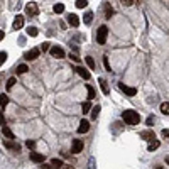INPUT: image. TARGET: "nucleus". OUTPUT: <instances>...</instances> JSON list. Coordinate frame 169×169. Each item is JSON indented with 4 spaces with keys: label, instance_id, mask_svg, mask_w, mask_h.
I'll use <instances>...</instances> for the list:
<instances>
[{
    "label": "nucleus",
    "instance_id": "obj_1",
    "mask_svg": "<svg viewBox=\"0 0 169 169\" xmlns=\"http://www.w3.org/2000/svg\"><path fill=\"white\" fill-rule=\"evenodd\" d=\"M122 118L127 125H139V122H140V115L134 110H125L122 113Z\"/></svg>",
    "mask_w": 169,
    "mask_h": 169
},
{
    "label": "nucleus",
    "instance_id": "obj_2",
    "mask_svg": "<svg viewBox=\"0 0 169 169\" xmlns=\"http://www.w3.org/2000/svg\"><path fill=\"white\" fill-rule=\"evenodd\" d=\"M107 36H108V29H107V26L98 27V32H96V41H98V44H105Z\"/></svg>",
    "mask_w": 169,
    "mask_h": 169
},
{
    "label": "nucleus",
    "instance_id": "obj_3",
    "mask_svg": "<svg viewBox=\"0 0 169 169\" xmlns=\"http://www.w3.org/2000/svg\"><path fill=\"white\" fill-rule=\"evenodd\" d=\"M4 147H7L9 151H12L14 154H19V152H21V145H19L17 142H14V140H9V139H7V140H4Z\"/></svg>",
    "mask_w": 169,
    "mask_h": 169
},
{
    "label": "nucleus",
    "instance_id": "obj_4",
    "mask_svg": "<svg viewBox=\"0 0 169 169\" xmlns=\"http://www.w3.org/2000/svg\"><path fill=\"white\" fill-rule=\"evenodd\" d=\"M26 14H27V15H31V17H34V15L39 14V9H37L36 2H29V4H27V5H26Z\"/></svg>",
    "mask_w": 169,
    "mask_h": 169
},
{
    "label": "nucleus",
    "instance_id": "obj_5",
    "mask_svg": "<svg viewBox=\"0 0 169 169\" xmlns=\"http://www.w3.org/2000/svg\"><path fill=\"white\" fill-rule=\"evenodd\" d=\"M49 53H51V56H53V58H58V59L64 58V51L61 48H58V46H51Z\"/></svg>",
    "mask_w": 169,
    "mask_h": 169
},
{
    "label": "nucleus",
    "instance_id": "obj_6",
    "mask_svg": "<svg viewBox=\"0 0 169 169\" xmlns=\"http://www.w3.org/2000/svg\"><path fill=\"white\" fill-rule=\"evenodd\" d=\"M39 53H41V49L34 48V49H31V51H27V53L24 54V58H26L27 61H32V59H36L37 56H39Z\"/></svg>",
    "mask_w": 169,
    "mask_h": 169
},
{
    "label": "nucleus",
    "instance_id": "obj_7",
    "mask_svg": "<svg viewBox=\"0 0 169 169\" xmlns=\"http://www.w3.org/2000/svg\"><path fill=\"white\" fill-rule=\"evenodd\" d=\"M83 151V142L79 140V139H74L73 140V147H71V152L73 154H79Z\"/></svg>",
    "mask_w": 169,
    "mask_h": 169
},
{
    "label": "nucleus",
    "instance_id": "obj_8",
    "mask_svg": "<svg viewBox=\"0 0 169 169\" xmlns=\"http://www.w3.org/2000/svg\"><path fill=\"white\" fill-rule=\"evenodd\" d=\"M88 130H90V122L88 120H81L79 122V127H78V134H86L88 132Z\"/></svg>",
    "mask_w": 169,
    "mask_h": 169
},
{
    "label": "nucleus",
    "instance_id": "obj_9",
    "mask_svg": "<svg viewBox=\"0 0 169 169\" xmlns=\"http://www.w3.org/2000/svg\"><path fill=\"white\" fill-rule=\"evenodd\" d=\"M120 90H122V91H125V95H129V96H135V95H137V90H135V88L125 86L123 83H120Z\"/></svg>",
    "mask_w": 169,
    "mask_h": 169
},
{
    "label": "nucleus",
    "instance_id": "obj_10",
    "mask_svg": "<svg viewBox=\"0 0 169 169\" xmlns=\"http://www.w3.org/2000/svg\"><path fill=\"white\" fill-rule=\"evenodd\" d=\"M140 139H144V140H149V142H151V140H154V139H156V135H154L152 130H142V132H140Z\"/></svg>",
    "mask_w": 169,
    "mask_h": 169
},
{
    "label": "nucleus",
    "instance_id": "obj_11",
    "mask_svg": "<svg viewBox=\"0 0 169 169\" xmlns=\"http://www.w3.org/2000/svg\"><path fill=\"white\" fill-rule=\"evenodd\" d=\"M12 27H14L15 31L22 29V27H24V15H17L15 21H14V24H12Z\"/></svg>",
    "mask_w": 169,
    "mask_h": 169
},
{
    "label": "nucleus",
    "instance_id": "obj_12",
    "mask_svg": "<svg viewBox=\"0 0 169 169\" xmlns=\"http://www.w3.org/2000/svg\"><path fill=\"white\" fill-rule=\"evenodd\" d=\"M68 22H69V26L71 27H78L79 26V19L76 14H69L68 15Z\"/></svg>",
    "mask_w": 169,
    "mask_h": 169
},
{
    "label": "nucleus",
    "instance_id": "obj_13",
    "mask_svg": "<svg viewBox=\"0 0 169 169\" xmlns=\"http://www.w3.org/2000/svg\"><path fill=\"white\" fill-rule=\"evenodd\" d=\"M31 161H34V162H37V164H42L44 162V156L39 154V152H31Z\"/></svg>",
    "mask_w": 169,
    "mask_h": 169
},
{
    "label": "nucleus",
    "instance_id": "obj_14",
    "mask_svg": "<svg viewBox=\"0 0 169 169\" xmlns=\"http://www.w3.org/2000/svg\"><path fill=\"white\" fill-rule=\"evenodd\" d=\"M98 83H100V88L103 91V95H108L110 93V88H108V83H107L103 78H98Z\"/></svg>",
    "mask_w": 169,
    "mask_h": 169
},
{
    "label": "nucleus",
    "instance_id": "obj_15",
    "mask_svg": "<svg viewBox=\"0 0 169 169\" xmlns=\"http://www.w3.org/2000/svg\"><path fill=\"white\" fill-rule=\"evenodd\" d=\"M2 132H4V135H5V137L9 139V140H14V139H15L14 132H12V130H10V129H9L7 125H2Z\"/></svg>",
    "mask_w": 169,
    "mask_h": 169
},
{
    "label": "nucleus",
    "instance_id": "obj_16",
    "mask_svg": "<svg viewBox=\"0 0 169 169\" xmlns=\"http://www.w3.org/2000/svg\"><path fill=\"white\" fill-rule=\"evenodd\" d=\"M76 71H78V74L81 76V78H84V79H90V78H91L90 71H86L83 66H78V68H76Z\"/></svg>",
    "mask_w": 169,
    "mask_h": 169
},
{
    "label": "nucleus",
    "instance_id": "obj_17",
    "mask_svg": "<svg viewBox=\"0 0 169 169\" xmlns=\"http://www.w3.org/2000/svg\"><path fill=\"white\" fill-rule=\"evenodd\" d=\"M51 166H54L56 169H61L63 168V161L58 159V157H54V159H51Z\"/></svg>",
    "mask_w": 169,
    "mask_h": 169
},
{
    "label": "nucleus",
    "instance_id": "obj_18",
    "mask_svg": "<svg viewBox=\"0 0 169 169\" xmlns=\"http://www.w3.org/2000/svg\"><path fill=\"white\" fill-rule=\"evenodd\" d=\"M159 145H161V144H159V140H156V139H154V140H151V142H149L147 149L151 151V152H152V151H156V149H157Z\"/></svg>",
    "mask_w": 169,
    "mask_h": 169
},
{
    "label": "nucleus",
    "instance_id": "obj_19",
    "mask_svg": "<svg viewBox=\"0 0 169 169\" xmlns=\"http://www.w3.org/2000/svg\"><path fill=\"white\" fill-rule=\"evenodd\" d=\"M86 91H88V100H93L95 98V90L91 84H86Z\"/></svg>",
    "mask_w": 169,
    "mask_h": 169
},
{
    "label": "nucleus",
    "instance_id": "obj_20",
    "mask_svg": "<svg viewBox=\"0 0 169 169\" xmlns=\"http://www.w3.org/2000/svg\"><path fill=\"white\" fill-rule=\"evenodd\" d=\"M98 113H100V105H96L91 108V120H95V118H98Z\"/></svg>",
    "mask_w": 169,
    "mask_h": 169
},
{
    "label": "nucleus",
    "instance_id": "obj_21",
    "mask_svg": "<svg viewBox=\"0 0 169 169\" xmlns=\"http://www.w3.org/2000/svg\"><path fill=\"white\" fill-rule=\"evenodd\" d=\"M81 110H83V113H88V112L91 110V103H90V100H88V101H83V105H81Z\"/></svg>",
    "mask_w": 169,
    "mask_h": 169
},
{
    "label": "nucleus",
    "instance_id": "obj_22",
    "mask_svg": "<svg viewBox=\"0 0 169 169\" xmlns=\"http://www.w3.org/2000/svg\"><path fill=\"white\" fill-rule=\"evenodd\" d=\"M161 112H162L164 115H169V101H164V103H161Z\"/></svg>",
    "mask_w": 169,
    "mask_h": 169
},
{
    "label": "nucleus",
    "instance_id": "obj_23",
    "mask_svg": "<svg viewBox=\"0 0 169 169\" xmlns=\"http://www.w3.org/2000/svg\"><path fill=\"white\" fill-rule=\"evenodd\" d=\"M83 21H84V24H91V21H93V12H86Z\"/></svg>",
    "mask_w": 169,
    "mask_h": 169
},
{
    "label": "nucleus",
    "instance_id": "obj_24",
    "mask_svg": "<svg viewBox=\"0 0 169 169\" xmlns=\"http://www.w3.org/2000/svg\"><path fill=\"white\" fill-rule=\"evenodd\" d=\"M37 34H39V31H37L36 27H27V36H31V37H36Z\"/></svg>",
    "mask_w": 169,
    "mask_h": 169
},
{
    "label": "nucleus",
    "instance_id": "obj_25",
    "mask_svg": "<svg viewBox=\"0 0 169 169\" xmlns=\"http://www.w3.org/2000/svg\"><path fill=\"white\" fill-rule=\"evenodd\" d=\"M113 12H115V10H113V9H112L110 5H105V17H107V19H112Z\"/></svg>",
    "mask_w": 169,
    "mask_h": 169
},
{
    "label": "nucleus",
    "instance_id": "obj_26",
    "mask_svg": "<svg viewBox=\"0 0 169 169\" xmlns=\"http://www.w3.org/2000/svg\"><path fill=\"white\" fill-rule=\"evenodd\" d=\"M29 71V68H27V64H21V66H17V74H24Z\"/></svg>",
    "mask_w": 169,
    "mask_h": 169
},
{
    "label": "nucleus",
    "instance_id": "obj_27",
    "mask_svg": "<svg viewBox=\"0 0 169 169\" xmlns=\"http://www.w3.org/2000/svg\"><path fill=\"white\" fill-rule=\"evenodd\" d=\"M53 10L56 12V14H63V12H64V4H56Z\"/></svg>",
    "mask_w": 169,
    "mask_h": 169
},
{
    "label": "nucleus",
    "instance_id": "obj_28",
    "mask_svg": "<svg viewBox=\"0 0 169 169\" xmlns=\"http://www.w3.org/2000/svg\"><path fill=\"white\" fill-rule=\"evenodd\" d=\"M7 103H9V96H7L5 93H2V95H0V107H5Z\"/></svg>",
    "mask_w": 169,
    "mask_h": 169
},
{
    "label": "nucleus",
    "instance_id": "obj_29",
    "mask_svg": "<svg viewBox=\"0 0 169 169\" xmlns=\"http://www.w3.org/2000/svg\"><path fill=\"white\" fill-rule=\"evenodd\" d=\"M84 61H86V64L90 66V69H95V61H93V58L86 56V58H84Z\"/></svg>",
    "mask_w": 169,
    "mask_h": 169
},
{
    "label": "nucleus",
    "instance_id": "obj_30",
    "mask_svg": "<svg viewBox=\"0 0 169 169\" xmlns=\"http://www.w3.org/2000/svg\"><path fill=\"white\" fill-rule=\"evenodd\" d=\"M86 5H88L86 0H76V7H78V9H84Z\"/></svg>",
    "mask_w": 169,
    "mask_h": 169
},
{
    "label": "nucleus",
    "instance_id": "obj_31",
    "mask_svg": "<svg viewBox=\"0 0 169 169\" xmlns=\"http://www.w3.org/2000/svg\"><path fill=\"white\" fill-rule=\"evenodd\" d=\"M15 81H17L15 78H10V79H9V81H7V84H5L7 90H12V88H14V84H15Z\"/></svg>",
    "mask_w": 169,
    "mask_h": 169
},
{
    "label": "nucleus",
    "instance_id": "obj_32",
    "mask_svg": "<svg viewBox=\"0 0 169 169\" xmlns=\"http://www.w3.org/2000/svg\"><path fill=\"white\" fill-rule=\"evenodd\" d=\"M5 61H7V53L5 51H0V66L5 63Z\"/></svg>",
    "mask_w": 169,
    "mask_h": 169
},
{
    "label": "nucleus",
    "instance_id": "obj_33",
    "mask_svg": "<svg viewBox=\"0 0 169 169\" xmlns=\"http://www.w3.org/2000/svg\"><path fill=\"white\" fill-rule=\"evenodd\" d=\"M39 49H41L42 53H46V51H49V49H51V46H49V42H42Z\"/></svg>",
    "mask_w": 169,
    "mask_h": 169
},
{
    "label": "nucleus",
    "instance_id": "obj_34",
    "mask_svg": "<svg viewBox=\"0 0 169 169\" xmlns=\"http://www.w3.org/2000/svg\"><path fill=\"white\" fill-rule=\"evenodd\" d=\"M96 168V161L95 157H90V161H88V169H95Z\"/></svg>",
    "mask_w": 169,
    "mask_h": 169
},
{
    "label": "nucleus",
    "instance_id": "obj_35",
    "mask_svg": "<svg viewBox=\"0 0 169 169\" xmlns=\"http://www.w3.org/2000/svg\"><path fill=\"white\" fill-rule=\"evenodd\" d=\"M103 64H105L107 71H110L112 73V66H110V63H108V58H107V56H103Z\"/></svg>",
    "mask_w": 169,
    "mask_h": 169
},
{
    "label": "nucleus",
    "instance_id": "obj_36",
    "mask_svg": "<svg viewBox=\"0 0 169 169\" xmlns=\"http://www.w3.org/2000/svg\"><path fill=\"white\" fill-rule=\"evenodd\" d=\"M161 135H162V137H164V139H166V140L169 142V129H164L162 132H161Z\"/></svg>",
    "mask_w": 169,
    "mask_h": 169
},
{
    "label": "nucleus",
    "instance_id": "obj_37",
    "mask_svg": "<svg viewBox=\"0 0 169 169\" xmlns=\"http://www.w3.org/2000/svg\"><path fill=\"white\" fill-rule=\"evenodd\" d=\"M122 4H123V5L125 7H130V5H134V0H120Z\"/></svg>",
    "mask_w": 169,
    "mask_h": 169
},
{
    "label": "nucleus",
    "instance_id": "obj_38",
    "mask_svg": "<svg viewBox=\"0 0 169 169\" xmlns=\"http://www.w3.org/2000/svg\"><path fill=\"white\" fill-rule=\"evenodd\" d=\"M69 58L73 59L74 63H79V61H81V59H79V58H78V56H76V54H71V53H69Z\"/></svg>",
    "mask_w": 169,
    "mask_h": 169
},
{
    "label": "nucleus",
    "instance_id": "obj_39",
    "mask_svg": "<svg viewBox=\"0 0 169 169\" xmlns=\"http://www.w3.org/2000/svg\"><path fill=\"white\" fill-rule=\"evenodd\" d=\"M26 145H27V147H29V149H34V145H36V142H34V140H27V142H26Z\"/></svg>",
    "mask_w": 169,
    "mask_h": 169
},
{
    "label": "nucleus",
    "instance_id": "obj_40",
    "mask_svg": "<svg viewBox=\"0 0 169 169\" xmlns=\"http://www.w3.org/2000/svg\"><path fill=\"white\" fill-rule=\"evenodd\" d=\"M0 125H5V117L2 113V110H0Z\"/></svg>",
    "mask_w": 169,
    "mask_h": 169
},
{
    "label": "nucleus",
    "instance_id": "obj_41",
    "mask_svg": "<svg viewBox=\"0 0 169 169\" xmlns=\"http://www.w3.org/2000/svg\"><path fill=\"white\" fill-rule=\"evenodd\" d=\"M152 122H154V117H147V125H152Z\"/></svg>",
    "mask_w": 169,
    "mask_h": 169
},
{
    "label": "nucleus",
    "instance_id": "obj_42",
    "mask_svg": "<svg viewBox=\"0 0 169 169\" xmlns=\"http://www.w3.org/2000/svg\"><path fill=\"white\" fill-rule=\"evenodd\" d=\"M41 169H51V166H48V164H44V162H42Z\"/></svg>",
    "mask_w": 169,
    "mask_h": 169
},
{
    "label": "nucleus",
    "instance_id": "obj_43",
    "mask_svg": "<svg viewBox=\"0 0 169 169\" xmlns=\"http://www.w3.org/2000/svg\"><path fill=\"white\" fill-rule=\"evenodd\" d=\"M4 37H5V32H4V31H0V41H2Z\"/></svg>",
    "mask_w": 169,
    "mask_h": 169
},
{
    "label": "nucleus",
    "instance_id": "obj_44",
    "mask_svg": "<svg viewBox=\"0 0 169 169\" xmlns=\"http://www.w3.org/2000/svg\"><path fill=\"white\" fill-rule=\"evenodd\" d=\"M63 169H74L73 166H63Z\"/></svg>",
    "mask_w": 169,
    "mask_h": 169
},
{
    "label": "nucleus",
    "instance_id": "obj_45",
    "mask_svg": "<svg viewBox=\"0 0 169 169\" xmlns=\"http://www.w3.org/2000/svg\"><path fill=\"white\" fill-rule=\"evenodd\" d=\"M166 164H169V156H168V157H166Z\"/></svg>",
    "mask_w": 169,
    "mask_h": 169
},
{
    "label": "nucleus",
    "instance_id": "obj_46",
    "mask_svg": "<svg viewBox=\"0 0 169 169\" xmlns=\"http://www.w3.org/2000/svg\"><path fill=\"white\" fill-rule=\"evenodd\" d=\"M134 2H137V4H140V0H134Z\"/></svg>",
    "mask_w": 169,
    "mask_h": 169
}]
</instances>
